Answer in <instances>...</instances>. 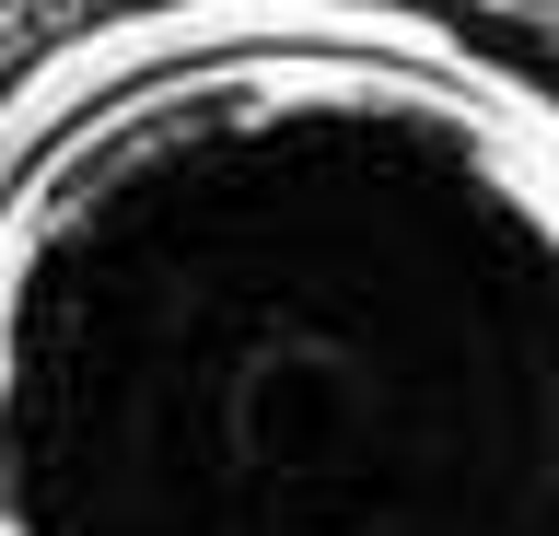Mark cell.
<instances>
[{
	"mask_svg": "<svg viewBox=\"0 0 559 536\" xmlns=\"http://www.w3.org/2000/svg\"><path fill=\"white\" fill-rule=\"evenodd\" d=\"M0 536H559V47L59 24L0 82Z\"/></svg>",
	"mask_w": 559,
	"mask_h": 536,
	"instance_id": "cell-1",
	"label": "cell"
}]
</instances>
